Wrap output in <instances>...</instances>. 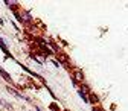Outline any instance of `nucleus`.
Here are the masks:
<instances>
[{"label": "nucleus", "mask_w": 128, "mask_h": 111, "mask_svg": "<svg viewBox=\"0 0 128 111\" xmlns=\"http://www.w3.org/2000/svg\"><path fill=\"white\" fill-rule=\"evenodd\" d=\"M82 79H84V78H82V73L78 70V72L75 73V79H72V82H73V84H76V82H82Z\"/></svg>", "instance_id": "1"}, {"label": "nucleus", "mask_w": 128, "mask_h": 111, "mask_svg": "<svg viewBox=\"0 0 128 111\" xmlns=\"http://www.w3.org/2000/svg\"><path fill=\"white\" fill-rule=\"evenodd\" d=\"M30 56H32V58H34L35 61H38V62H40V64H44V58H41L40 55H35V53H30Z\"/></svg>", "instance_id": "2"}, {"label": "nucleus", "mask_w": 128, "mask_h": 111, "mask_svg": "<svg viewBox=\"0 0 128 111\" xmlns=\"http://www.w3.org/2000/svg\"><path fill=\"white\" fill-rule=\"evenodd\" d=\"M98 101H99L98 96H96V94H93V93L88 96V102H92V104H98Z\"/></svg>", "instance_id": "3"}, {"label": "nucleus", "mask_w": 128, "mask_h": 111, "mask_svg": "<svg viewBox=\"0 0 128 111\" xmlns=\"http://www.w3.org/2000/svg\"><path fill=\"white\" fill-rule=\"evenodd\" d=\"M0 75H2V76H3V78L6 79L8 82H11V76H9V75H8V73H6V72H5V70L2 69V67H0Z\"/></svg>", "instance_id": "4"}, {"label": "nucleus", "mask_w": 128, "mask_h": 111, "mask_svg": "<svg viewBox=\"0 0 128 111\" xmlns=\"http://www.w3.org/2000/svg\"><path fill=\"white\" fill-rule=\"evenodd\" d=\"M8 90H9V93H12V94H14V96H17V98H20V99H23V96H22V94H20L18 91H15V90H14L12 87H9Z\"/></svg>", "instance_id": "5"}, {"label": "nucleus", "mask_w": 128, "mask_h": 111, "mask_svg": "<svg viewBox=\"0 0 128 111\" xmlns=\"http://www.w3.org/2000/svg\"><path fill=\"white\" fill-rule=\"evenodd\" d=\"M20 20L22 21H30V15L29 14H22L20 15Z\"/></svg>", "instance_id": "6"}, {"label": "nucleus", "mask_w": 128, "mask_h": 111, "mask_svg": "<svg viewBox=\"0 0 128 111\" xmlns=\"http://www.w3.org/2000/svg\"><path fill=\"white\" fill-rule=\"evenodd\" d=\"M79 96H81V98L84 99V102H88V94H86L82 90H79Z\"/></svg>", "instance_id": "7"}, {"label": "nucleus", "mask_w": 128, "mask_h": 111, "mask_svg": "<svg viewBox=\"0 0 128 111\" xmlns=\"http://www.w3.org/2000/svg\"><path fill=\"white\" fill-rule=\"evenodd\" d=\"M0 47L3 49V52H6V53H8V47H6V44L3 43V40H2V38H0Z\"/></svg>", "instance_id": "8"}]
</instances>
